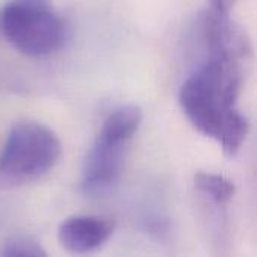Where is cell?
Returning <instances> with one entry per match:
<instances>
[{"mask_svg": "<svg viewBox=\"0 0 257 257\" xmlns=\"http://www.w3.org/2000/svg\"><path fill=\"white\" fill-rule=\"evenodd\" d=\"M242 80V63L205 60L179 90V104L190 123L220 142L229 157L239 152L250 133V120L238 108Z\"/></svg>", "mask_w": 257, "mask_h": 257, "instance_id": "6da1fadb", "label": "cell"}, {"mask_svg": "<svg viewBox=\"0 0 257 257\" xmlns=\"http://www.w3.org/2000/svg\"><path fill=\"white\" fill-rule=\"evenodd\" d=\"M142 122L137 105L116 108L104 120L81 170V191L87 197H102L117 185L131 139Z\"/></svg>", "mask_w": 257, "mask_h": 257, "instance_id": "7a4b0ae2", "label": "cell"}, {"mask_svg": "<svg viewBox=\"0 0 257 257\" xmlns=\"http://www.w3.org/2000/svg\"><path fill=\"white\" fill-rule=\"evenodd\" d=\"M62 155L57 134L44 123L17 122L0 152V188L29 185L50 173Z\"/></svg>", "mask_w": 257, "mask_h": 257, "instance_id": "3957f363", "label": "cell"}, {"mask_svg": "<svg viewBox=\"0 0 257 257\" xmlns=\"http://www.w3.org/2000/svg\"><path fill=\"white\" fill-rule=\"evenodd\" d=\"M0 32L29 57L56 53L68 36L66 24L50 0H8L0 11Z\"/></svg>", "mask_w": 257, "mask_h": 257, "instance_id": "277c9868", "label": "cell"}, {"mask_svg": "<svg viewBox=\"0 0 257 257\" xmlns=\"http://www.w3.org/2000/svg\"><path fill=\"white\" fill-rule=\"evenodd\" d=\"M193 38L205 54V60L244 63L251 53V41L245 29L229 12L209 8L193 23Z\"/></svg>", "mask_w": 257, "mask_h": 257, "instance_id": "5b68a950", "label": "cell"}, {"mask_svg": "<svg viewBox=\"0 0 257 257\" xmlns=\"http://www.w3.org/2000/svg\"><path fill=\"white\" fill-rule=\"evenodd\" d=\"M114 221L104 215L80 214L63 220L57 229V239L63 250L86 254L101 248L114 232Z\"/></svg>", "mask_w": 257, "mask_h": 257, "instance_id": "8992f818", "label": "cell"}, {"mask_svg": "<svg viewBox=\"0 0 257 257\" xmlns=\"http://www.w3.org/2000/svg\"><path fill=\"white\" fill-rule=\"evenodd\" d=\"M194 185L200 194L217 206L227 205L236 193V187L230 179L209 172H197L194 176Z\"/></svg>", "mask_w": 257, "mask_h": 257, "instance_id": "52a82bcc", "label": "cell"}, {"mask_svg": "<svg viewBox=\"0 0 257 257\" xmlns=\"http://www.w3.org/2000/svg\"><path fill=\"white\" fill-rule=\"evenodd\" d=\"M0 256L5 257H45L47 251L38 239L27 235H17L6 239L0 247Z\"/></svg>", "mask_w": 257, "mask_h": 257, "instance_id": "ba28073f", "label": "cell"}, {"mask_svg": "<svg viewBox=\"0 0 257 257\" xmlns=\"http://www.w3.org/2000/svg\"><path fill=\"white\" fill-rule=\"evenodd\" d=\"M209 2H211V8L218 9L221 12H230L238 0H209Z\"/></svg>", "mask_w": 257, "mask_h": 257, "instance_id": "9c48e42d", "label": "cell"}]
</instances>
